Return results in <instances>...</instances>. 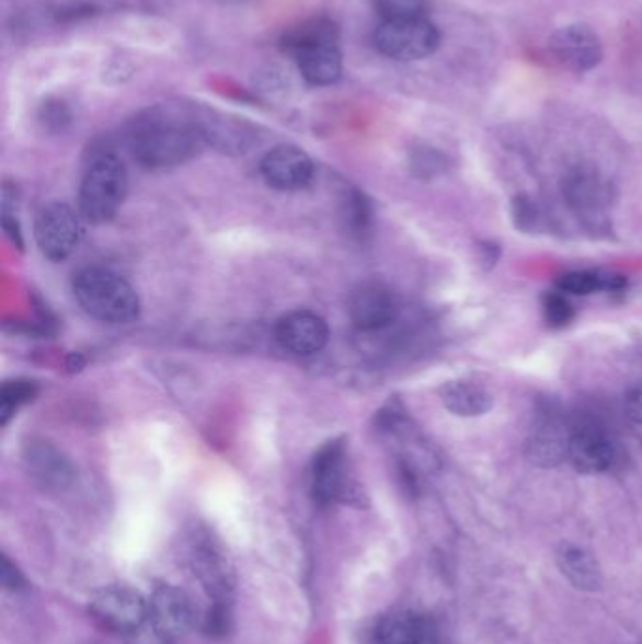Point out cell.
Masks as SVG:
<instances>
[{
	"label": "cell",
	"mask_w": 642,
	"mask_h": 644,
	"mask_svg": "<svg viewBox=\"0 0 642 644\" xmlns=\"http://www.w3.org/2000/svg\"><path fill=\"white\" fill-rule=\"evenodd\" d=\"M128 143L141 166L164 170L195 159L206 138L198 119L168 110H151L136 119Z\"/></svg>",
	"instance_id": "1"
},
{
	"label": "cell",
	"mask_w": 642,
	"mask_h": 644,
	"mask_svg": "<svg viewBox=\"0 0 642 644\" xmlns=\"http://www.w3.org/2000/svg\"><path fill=\"white\" fill-rule=\"evenodd\" d=\"M283 47L295 57L303 80L314 88H326L342 78V51L337 28L329 20H311L285 34Z\"/></svg>",
	"instance_id": "2"
},
{
	"label": "cell",
	"mask_w": 642,
	"mask_h": 644,
	"mask_svg": "<svg viewBox=\"0 0 642 644\" xmlns=\"http://www.w3.org/2000/svg\"><path fill=\"white\" fill-rule=\"evenodd\" d=\"M76 300L85 313L107 324H127L140 315V298L133 285L112 269H81L74 277Z\"/></svg>",
	"instance_id": "3"
},
{
	"label": "cell",
	"mask_w": 642,
	"mask_h": 644,
	"mask_svg": "<svg viewBox=\"0 0 642 644\" xmlns=\"http://www.w3.org/2000/svg\"><path fill=\"white\" fill-rule=\"evenodd\" d=\"M128 175L125 164L114 153L94 157L81 180V215L94 225L114 219L127 198Z\"/></svg>",
	"instance_id": "4"
},
{
	"label": "cell",
	"mask_w": 642,
	"mask_h": 644,
	"mask_svg": "<svg viewBox=\"0 0 642 644\" xmlns=\"http://www.w3.org/2000/svg\"><path fill=\"white\" fill-rule=\"evenodd\" d=\"M439 31L426 18L382 21L375 46L395 61H419L439 47Z\"/></svg>",
	"instance_id": "5"
},
{
	"label": "cell",
	"mask_w": 642,
	"mask_h": 644,
	"mask_svg": "<svg viewBox=\"0 0 642 644\" xmlns=\"http://www.w3.org/2000/svg\"><path fill=\"white\" fill-rule=\"evenodd\" d=\"M91 614L106 630L133 633L149 620V601L127 584H110L91 598Z\"/></svg>",
	"instance_id": "6"
},
{
	"label": "cell",
	"mask_w": 642,
	"mask_h": 644,
	"mask_svg": "<svg viewBox=\"0 0 642 644\" xmlns=\"http://www.w3.org/2000/svg\"><path fill=\"white\" fill-rule=\"evenodd\" d=\"M313 494L321 504L353 502L358 499V488L348 475L347 449L342 439L324 445L313 460L311 468Z\"/></svg>",
	"instance_id": "7"
},
{
	"label": "cell",
	"mask_w": 642,
	"mask_h": 644,
	"mask_svg": "<svg viewBox=\"0 0 642 644\" xmlns=\"http://www.w3.org/2000/svg\"><path fill=\"white\" fill-rule=\"evenodd\" d=\"M81 232L83 229L80 215L60 202L42 209L34 227V238L42 255L54 262L65 261L74 253L81 240Z\"/></svg>",
	"instance_id": "8"
},
{
	"label": "cell",
	"mask_w": 642,
	"mask_h": 644,
	"mask_svg": "<svg viewBox=\"0 0 642 644\" xmlns=\"http://www.w3.org/2000/svg\"><path fill=\"white\" fill-rule=\"evenodd\" d=\"M25 471L44 491H65L74 483V463L46 439H31L23 449Z\"/></svg>",
	"instance_id": "9"
},
{
	"label": "cell",
	"mask_w": 642,
	"mask_h": 644,
	"mask_svg": "<svg viewBox=\"0 0 642 644\" xmlns=\"http://www.w3.org/2000/svg\"><path fill=\"white\" fill-rule=\"evenodd\" d=\"M195 603L187 591L175 586H161L149 599V622L168 639L185 637L196 625Z\"/></svg>",
	"instance_id": "10"
},
{
	"label": "cell",
	"mask_w": 642,
	"mask_h": 644,
	"mask_svg": "<svg viewBox=\"0 0 642 644\" xmlns=\"http://www.w3.org/2000/svg\"><path fill=\"white\" fill-rule=\"evenodd\" d=\"M568 460L581 473H603L610 470L616 460V449L607 432L596 423H578L571 426Z\"/></svg>",
	"instance_id": "11"
},
{
	"label": "cell",
	"mask_w": 642,
	"mask_h": 644,
	"mask_svg": "<svg viewBox=\"0 0 642 644\" xmlns=\"http://www.w3.org/2000/svg\"><path fill=\"white\" fill-rule=\"evenodd\" d=\"M277 342L283 349L298 356H311L321 353L329 343V324L308 309H298L282 317L275 326Z\"/></svg>",
	"instance_id": "12"
},
{
	"label": "cell",
	"mask_w": 642,
	"mask_h": 644,
	"mask_svg": "<svg viewBox=\"0 0 642 644\" xmlns=\"http://www.w3.org/2000/svg\"><path fill=\"white\" fill-rule=\"evenodd\" d=\"M569 436L571 426L563 423L562 416L544 411L529 429L526 457L539 468H555L568 460Z\"/></svg>",
	"instance_id": "13"
},
{
	"label": "cell",
	"mask_w": 642,
	"mask_h": 644,
	"mask_svg": "<svg viewBox=\"0 0 642 644\" xmlns=\"http://www.w3.org/2000/svg\"><path fill=\"white\" fill-rule=\"evenodd\" d=\"M550 49L563 67L575 72H588L603 59L601 41L588 25L558 28L550 38Z\"/></svg>",
	"instance_id": "14"
},
{
	"label": "cell",
	"mask_w": 642,
	"mask_h": 644,
	"mask_svg": "<svg viewBox=\"0 0 642 644\" xmlns=\"http://www.w3.org/2000/svg\"><path fill=\"white\" fill-rule=\"evenodd\" d=\"M348 315L360 332H377L395 321L398 303L381 283H362L348 298Z\"/></svg>",
	"instance_id": "15"
},
{
	"label": "cell",
	"mask_w": 642,
	"mask_h": 644,
	"mask_svg": "<svg viewBox=\"0 0 642 644\" xmlns=\"http://www.w3.org/2000/svg\"><path fill=\"white\" fill-rule=\"evenodd\" d=\"M262 177L277 191H300L313 180L314 166L309 154L295 146L272 149L261 162Z\"/></svg>",
	"instance_id": "16"
},
{
	"label": "cell",
	"mask_w": 642,
	"mask_h": 644,
	"mask_svg": "<svg viewBox=\"0 0 642 644\" xmlns=\"http://www.w3.org/2000/svg\"><path fill=\"white\" fill-rule=\"evenodd\" d=\"M193 570L215 605H228L234 590V575L227 556L214 543H198L191 556Z\"/></svg>",
	"instance_id": "17"
},
{
	"label": "cell",
	"mask_w": 642,
	"mask_h": 644,
	"mask_svg": "<svg viewBox=\"0 0 642 644\" xmlns=\"http://www.w3.org/2000/svg\"><path fill=\"white\" fill-rule=\"evenodd\" d=\"M563 198L584 219H596L610 202L609 187L594 170L576 169L563 180Z\"/></svg>",
	"instance_id": "18"
},
{
	"label": "cell",
	"mask_w": 642,
	"mask_h": 644,
	"mask_svg": "<svg viewBox=\"0 0 642 644\" xmlns=\"http://www.w3.org/2000/svg\"><path fill=\"white\" fill-rule=\"evenodd\" d=\"M442 402L452 415L481 416L492 410V396L481 384L450 381L442 389Z\"/></svg>",
	"instance_id": "19"
},
{
	"label": "cell",
	"mask_w": 642,
	"mask_h": 644,
	"mask_svg": "<svg viewBox=\"0 0 642 644\" xmlns=\"http://www.w3.org/2000/svg\"><path fill=\"white\" fill-rule=\"evenodd\" d=\"M424 639L426 624L416 612H390L375 628L377 644H422Z\"/></svg>",
	"instance_id": "20"
},
{
	"label": "cell",
	"mask_w": 642,
	"mask_h": 644,
	"mask_svg": "<svg viewBox=\"0 0 642 644\" xmlns=\"http://www.w3.org/2000/svg\"><path fill=\"white\" fill-rule=\"evenodd\" d=\"M560 565H562L563 575H568L576 588L596 590L601 583L596 562L583 549L563 547V551L560 552Z\"/></svg>",
	"instance_id": "21"
},
{
	"label": "cell",
	"mask_w": 642,
	"mask_h": 644,
	"mask_svg": "<svg viewBox=\"0 0 642 644\" xmlns=\"http://www.w3.org/2000/svg\"><path fill=\"white\" fill-rule=\"evenodd\" d=\"M36 392L38 387L28 379H15L4 383L0 390V423L7 424L23 403L31 402L36 396Z\"/></svg>",
	"instance_id": "22"
},
{
	"label": "cell",
	"mask_w": 642,
	"mask_h": 644,
	"mask_svg": "<svg viewBox=\"0 0 642 644\" xmlns=\"http://www.w3.org/2000/svg\"><path fill=\"white\" fill-rule=\"evenodd\" d=\"M558 287L562 292L575 296L594 295L597 290L618 287L616 277H601L596 272H569L565 276L560 277Z\"/></svg>",
	"instance_id": "23"
},
{
	"label": "cell",
	"mask_w": 642,
	"mask_h": 644,
	"mask_svg": "<svg viewBox=\"0 0 642 644\" xmlns=\"http://www.w3.org/2000/svg\"><path fill=\"white\" fill-rule=\"evenodd\" d=\"M375 7L385 21L413 20L424 18L428 0H375Z\"/></svg>",
	"instance_id": "24"
},
{
	"label": "cell",
	"mask_w": 642,
	"mask_h": 644,
	"mask_svg": "<svg viewBox=\"0 0 642 644\" xmlns=\"http://www.w3.org/2000/svg\"><path fill=\"white\" fill-rule=\"evenodd\" d=\"M345 206H347L345 219H347L348 229L353 230V234H364L368 230L369 221H371V208H369L366 196L355 191L353 195L348 196Z\"/></svg>",
	"instance_id": "25"
},
{
	"label": "cell",
	"mask_w": 642,
	"mask_h": 644,
	"mask_svg": "<svg viewBox=\"0 0 642 644\" xmlns=\"http://www.w3.org/2000/svg\"><path fill=\"white\" fill-rule=\"evenodd\" d=\"M542 313L552 329H563L573 319V308L562 295H547L542 298Z\"/></svg>",
	"instance_id": "26"
},
{
	"label": "cell",
	"mask_w": 642,
	"mask_h": 644,
	"mask_svg": "<svg viewBox=\"0 0 642 644\" xmlns=\"http://www.w3.org/2000/svg\"><path fill=\"white\" fill-rule=\"evenodd\" d=\"M128 644H172V639L162 635L153 625H141L138 630L128 633Z\"/></svg>",
	"instance_id": "27"
},
{
	"label": "cell",
	"mask_w": 642,
	"mask_h": 644,
	"mask_svg": "<svg viewBox=\"0 0 642 644\" xmlns=\"http://www.w3.org/2000/svg\"><path fill=\"white\" fill-rule=\"evenodd\" d=\"M623 405H626V413H628L629 418H631V423L642 426V383L633 384V387L626 392Z\"/></svg>",
	"instance_id": "28"
},
{
	"label": "cell",
	"mask_w": 642,
	"mask_h": 644,
	"mask_svg": "<svg viewBox=\"0 0 642 644\" xmlns=\"http://www.w3.org/2000/svg\"><path fill=\"white\" fill-rule=\"evenodd\" d=\"M515 219L518 229H529L536 222V208L528 198H516L515 200Z\"/></svg>",
	"instance_id": "29"
},
{
	"label": "cell",
	"mask_w": 642,
	"mask_h": 644,
	"mask_svg": "<svg viewBox=\"0 0 642 644\" xmlns=\"http://www.w3.org/2000/svg\"><path fill=\"white\" fill-rule=\"evenodd\" d=\"M0 580L7 590H20L23 586V577L14 565L8 562V557H2V567H0Z\"/></svg>",
	"instance_id": "30"
},
{
	"label": "cell",
	"mask_w": 642,
	"mask_h": 644,
	"mask_svg": "<svg viewBox=\"0 0 642 644\" xmlns=\"http://www.w3.org/2000/svg\"><path fill=\"white\" fill-rule=\"evenodd\" d=\"M81 366H83V358H81L80 355L70 356V363H68V368L80 369Z\"/></svg>",
	"instance_id": "31"
}]
</instances>
